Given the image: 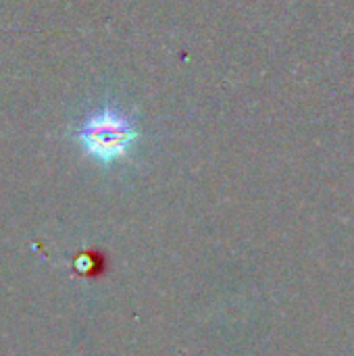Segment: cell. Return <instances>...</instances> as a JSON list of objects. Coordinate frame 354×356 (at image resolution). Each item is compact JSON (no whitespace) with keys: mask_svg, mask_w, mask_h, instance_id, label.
Segmentation results:
<instances>
[{"mask_svg":"<svg viewBox=\"0 0 354 356\" xmlns=\"http://www.w3.org/2000/svg\"><path fill=\"white\" fill-rule=\"evenodd\" d=\"M77 140L86 154L102 165H111L129 152L138 140V131L127 117L111 106H104L81 123Z\"/></svg>","mask_w":354,"mask_h":356,"instance_id":"6da1fadb","label":"cell"}]
</instances>
